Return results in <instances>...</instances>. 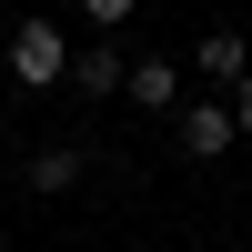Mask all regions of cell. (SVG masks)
<instances>
[{
  "label": "cell",
  "mask_w": 252,
  "mask_h": 252,
  "mask_svg": "<svg viewBox=\"0 0 252 252\" xmlns=\"http://www.w3.org/2000/svg\"><path fill=\"white\" fill-rule=\"evenodd\" d=\"M10 81H20V91L71 81V40H61V20H20V31H10Z\"/></svg>",
  "instance_id": "6da1fadb"
},
{
  "label": "cell",
  "mask_w": 252,
  "mask_h": 252,
  "mask_svg": "<svg viewBox=\"0 0 252 252\" xmlns=\"http://www.w3.org/2000/svg\"><path fill=\"white\" fill-rule=\"evenodd\" d=\"M172 141H182V161H222V152H232V101H182V111H172Z\"/></svg>",
  "instance_id": "7a4b0ae2"
},
{
  "label": "cell",
  "mask_w": 252,
  "mask_h": 252,
  "mask_svg": "<svg viewBox=\"0 0 252 252\" xmlns=\"http://www.w3.org/2000/svg\"><path fill=\"white\" fill-rule=\"evenodd\" d=\"M121 101H141V111H161V121H172V111H182V61H172V51L131 61V81H121Z\"/></svg>",
  "instance_id": "3957f363"
},
{
  "label": "cell",
  "mask_w": 252,
  "mask_h": 252,
  "mask_svg": "<svg viewBox=\"0 0 252 252\" xmlns=\"http://www.w3.org/2000/svg\"><path fill=\"white\" fill-rule=\"evenodd\" d=\"M121 81H131V61H121L111 40H91V51H71V91H91V101H111Z\"/></svg>",
  "instance_id": "277c9868"
},
{
  "label": "cell",
  "mask_w": 252,
  "mask_h": 252,
  "mask_svg": "<svg viewBox=\"0 0 252 252\" xmlns=\"http://www.w3.org/2000/svg\"><path fill=\"white\" fill-rule=\"evenodd\" d=\"M81 161H91L81 141H40V152H31V192H71V182H81Z\"/></svg>",
  "instance_id": "5b68a950"
},
{
  "label": "cell",
  "mask_w": 252,
  "mask_h": 252,
  "mask_svg": "<svg viewBox=\"0 0 252 252\" xmlns=\"http://www.w3.org/2000/svg\"><path fill=\"white\" fill-rule=\"evenodd\" d=\"M192 71H212V81H232V91H242V71H252V51H242L232 31H202V51H192Z\"/></svg>",
  "instance_id": "8992f818"
},
{
  "label": "cell",
  "mask_w": 252,
  "mask_h": 252,
  "mask_svg": "<svg viewBox=\"0 0 252 252\" xmlns=\"http://www.w3.org/2000/svg\"><path fill=\"white\" fill-rule=\"evenodd\" d=\"M232 131L252 141V81H242V91H232Z\"/></svg>",
  "instance_id": "52a82bcc"
}]
</instances>
